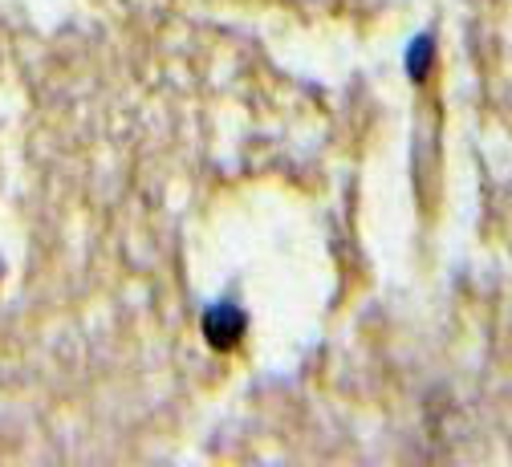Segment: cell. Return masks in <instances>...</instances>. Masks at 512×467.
Masks as SVG:
<instances>
[{"mask_svg": "<svg viewBox=\"0 0 512 467\" xmlns=\"http://www.w3.org/2000/svg\"><path fill=\"white\" fill-rule=\"evenodd\" d=\"M204 329H208V338H212V346H220V350H228L236 338H240V329H244V317L232 309V305H220V309H212L208 317H204Z\"/></svg>", "mask_w": 512, "mask_h": 467, "instance_id": "obj_1", "label": "cell"}]
</instances>
